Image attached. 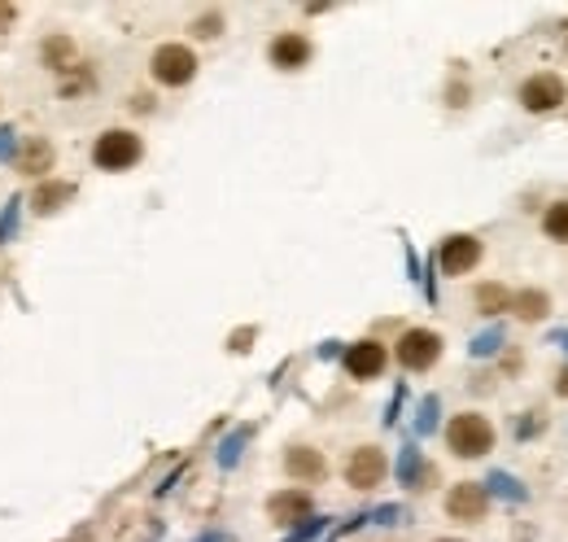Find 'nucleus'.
I'll return each mask as SVG.
<instances>
[{"instance_id":"obj_6","label":"nucleus","mask_w":568,"mask_h":542,"mask_svg":"<svg viewBox=\"0 0 568 542\" xmlns=\"http://www.w3.org/2000/svg\"><path fill=\"white\" fill-rule=\"evenodd\" d=\"M486 508H490V491L477 486V482H459V486L446 495V512H451L455 521H481Z\"/></svg>"},{"instance_id":"obj_8","label":"nucleus","mask_w":568,"mask_h":542,"mask_svg":"<svg viewBox=\"0 0 568 542\" xmlns=\"http://www.w3.org/2000/svg\"><path fill=\"white\" fill-rule=\"evenodd\" d=\"M565 101V79L560 74H534L525 88H521V105L543 114V109H556Z\"/></svg>"},{"instance_id":"obj_2","label":"nucleus","mask_w":568,"mask_h":542,"mask_svg":"<svg viewBox=\"0 0 568 542\" xmlns=\"http://www.w3.org/2000/svg\"><path fill=\"white\" fill-rule=\"evenodd\" d=\"M140 136L136 131H123V127H114V131H105L101 140H96V149H92V162L101 166V171H127V166H136L140 162Z\"/></svg>"},{"instance_id":"obj_3","label":"nucleus","mask_w":568,"mask_h":542,"mask_svg":"<svg viewBox=\"0 0 568 542\" xmlns=\"http://www.w3.org/2000/svg\"><path fill=\"white\" fill-rule=\"evenodd\" d=\"M154 79L158 83H167V88H180V83H189L193 74H197V57H193V48H184V44H162L158 53H154Z\"/></svg>"},{"instance_id":"obj_5","label":"nucleus","mask_w":568,"mask_h":542,"mask_svg":"<svg viewBox=\"0 0 568 542\" xmlns=\"http://www.w3.org/2000/svg\"><path fill=\"white\" fill-rule=\"evenodd\" d=\"M438 263H442L446 276H464V272H473L481 263V241L477 237H446Z\"/></svg>"},{"instance_id":"obj_15","label":"nucleus","mask_w":568,"mask_h":542,"mask_svg":"<svg viewBox=\"0 0 568 542\" xmlns=\"http://www.w3.org/2000/svg\"><path fill=\"white\" fill-rule=\"evenodd\" d=\"M477 307H481L486 315H499V311L512 307V293H508L503 285H481V289H477Z\"/></svg>"},{"instance_id":"obj_22","label":"nucleus","mask_w":568,"mask_h":542,"mask_svg":"<svg viewBox=\"0 0 568 542\" xmlns=\"http://www.w3.org/2000/svg\"><path fill=\"white\" fill-rule=\"evenodd\" d=\"M433 416H438V399H424V412H420V434L433 429Z\"/></svg>"},{"instance_id":"obj_11","label":"nucleus","mask_w":568,"mask_h":542,"mask_svg":"<svg viewBox=\"0 0 568 542\" xmlns=\"http://www.w3.org/2000/svg\"><path fill=\"white\" fill-rule=\"evenodd\" d=\"M306 57H310V39L306 35H281L276 44H272V61L281 66V70H297V66H306Z\"/></svg>"},{"instance_id":"obj_25","label":"nucleus","mask_w":568,"mask_h":542,"mask_svg":"<svg viewBox=\"0 0 568 542\" xmlns=\"http://www.w3.org/2000/svg\"><path fill=\"white\" fill-rule=\"evenodd\" d=\"M556 394H560V399H568V368L560 372V377H556Z\"/></svg>"},{"instance_id":"obj_1","label":"nucleus","mask_w":568,"mask_h":542,"mask_svg":"<svg viewBox=\"0 0 568 542\" xmlns=\"http://www.w3.org/2000/svg\"><path fill=\"white\" fill-rule=\"evenodd\" d=\"M446 442H451V451H455L459 460H481L486 451H495V429H490V420H486V416L464 412V416H455V420H451Z\"/></svg>"},{"instance_id":"obj_7","label":"nucleus","mask_w":568,"mask_h":542,"mask_svg":"<svg viewBox=\"0 0 568 542\" xmlns=\"http://www.w3.org/2000/svg\"><path fill=\"white\" fill-rule=\"evenodd\" d=\"M380 477H385V455L376 447H359L345 464V482L354 491H372V486H380Z\"/></svg>"},{"instance_id":"obj_14","label":"nucleus","mask_w":568,"mask_h":542,"mask_svg":"<svg viewBox=\"0 0 568 542\" xmlns=\"http://www.w3.org/2000/svg\"><path fill=\"white\" fill-rule=\"evenodd\" d=\"M512 311H516L521 320H543V315L552 311V302H547V293L525 289V293H516V298H512Z\"/></svg>"},{"instance_id":"obj_21","label":"nucleus","mask_w":568,"mask_h":542,"mask_svg":"<svg viewBox=\"0 0 568 542\" xmlns=\"http://www.w3.org/2000/svg\"><path fill=\"white\" fill-rule=\"evenodd\" d=\"M197 35H202V39H215V35H219V13L202 18V22H197Z\"/></svg>"},{"instance_id":"obj_10","label":"nucleus","mask_w":568,"mask_h":542,"mask_svg":"<svg viewBox=\"0 0 568 542\" xmlns=\"http://www.w3.org/2000/svg\"><path fill=\"white\" fill-rule=\"evenodd\" d=\"M284 469H288V477H297V482H319V477H323V455L310 451V447H293V451L284 455Z\"/></svg>"},{"instance_id":"obj_13","label":"nucleus","mask_w":568,"mask_h":542,"mask_svg":"<svg viewBox=\"0 0 568 542\" xmlns=\"http://www.w3.org/2000/svg\"><path fill=\"white\" fill-rule=\"evenodd\" d=\"M18 171H31V175H39V171H53V149H48V140L31 136V140H26V149L18 153Z\"/></svg>"},{"instance_id":"obj_24","label":"nucleus","mask_w":568,"mask_h":542,"mask_svg":"<svg viewBox=\"0 0 568 542\" xmlns=\"http://www.w3.org/2000/svg\"><path fill=\"white\" fill-rule=\"evenodd\" d=\"M13 18H18V9H13V4H0V31H4Z\"/></svg>"},{"instance_id":"obj_16","label":"nucleus","mask_w":568,"mask_h":542,"mask_svg":"<svg viewBox=\"0 0 568 542\" xmlns=\"http://www.w3.org/2000/svg\"><path fill=\"white\" fill-rule=\"evenodd\" d=\"M66 197H70V184H39V193H35V210H39V215H53Z\"/></svg>"},{"instance_id":"obj_20","label":"nucleus","mask_w":568,"mask_h":542,"mask_svg":"<svg viewBox=\"0 0 568 542\" xmlns=\"http://www.w3.org/2000/svg\"><path fill=\"white\" fill-rule=\"evenodd\" d=\"M499 342H503V333H499V328H490L486 337H477V342H473V355H495V350H499Z\"/></svg>"},{"instance_id":"obj_9","label":"nucleus","mask_w":568,"mask_h":542,"mask_svg":"<svg viewBox=\"0 0 568 542\" xmlns=\"http://www.w3.org/2000/svg\"><path fill=\"white\" fill-rule=\"evenodd\" d=\"M345 372L367 381V377H380L385 372V346L380 342H359L345 350Z\"/></svg>"},{"instance_id":"obj_27","label":"nucleus","mask_w":568,"mask_h":542,"mask_svg":"<svg viewBox=\"0 0 568 542\" xmlns=\"http://www.w3.org/2000/svg\"><path fill=\"white\" fill-rule=\"evenodd\" d=\"M438 542H459V539H438Z\"/></svg>"},{"instance_id":"obj_18","label":"nucleus","mask_w":568,"mask_h":542,"mask_svg":"<svg viewBox=\"0 0 568 542\" xmlns=\"http://www.w3.org/2000/svg\"><path fill=\"white\" fill-rule=\"evenodd\" d=\"M398 477H402V486H416V482L424 477V464H420V451H416V447H407V451H402Z\"/></svg>"},{"instance_id":"obj_17","label":"nucleus","mask_w":568,"mask_h":542,"mask_svg":"<svg viewBox=\"0 0 568 542\" xmlns=\"http://www.w3.org/2000/svg\"><path fill=\"white\" fill-rule=\"evenodd\" d=\"M543 228H547V237H556V241H568V201H556V206L547 210Z\"/></svg>"},{"instance_id":"obj_26","label":"nucleus","mask_w":568,"mask_h":542,"mask_svg":"<svg viewBox=\"0 0 568 542\" xmlns=\"http://www.w3.org/2000/svg\"><path fill=\"white\" fill-rule=\"evenodd\" d=\"M560 342H565V346H568V333H560Z\"/></svg>"},{"instance_id":"obj_12","label":"nucleus","mask_w":568,"mask_h":542,"mask_svg":"<svg viewBox=\"0 0 568 542\" xmlns=\"http://www.w3.org/2000/svg\"><path fill=\"white\" fill-rule=\"evenodd\" d=\"M268 512H272V521L293 526L297 517H306V512H310V495H302V491H284V495H276V499L268 504Z\"/></svg>"},{"instance_id":"obj_4","label":"nucleus","mask_w":568,"mask_h":542,"mask_svg":"<svg viewBox=\"0 0 568 542\" xmlns=\"http://www.w3.org/2000/svg\"><path fill=\"white\" fill-rule=\"evenodd\" d=\"M438 355H442V337L429 333V328H411V333H402V342H398V364H402L407 372L433 368Z\"/></svg>"},{"instance_id":"obj_23","label":"nucleus","mask_w":568,"mask_h":542,"mask_svg":"<svg viewBox=\"0 0 568 542\" xmlns=\"http://www.w3.org/2000/svg\"><path fill=\"white\" fill-rule=\"evenodd\" d=\"M319 530H323V521H310V526H302V530H297V534H293V539H288V542H306V539H315Z\"/></svg>"},{"instance_id":"obj_19","label":"nucleus","mask_w":568,"mask_h":542,"mask_svg":"<svg viewBox=\"0 0 568 542\" xmlns=\"http://www.w3.org/2000/svg\"><path fill=\"white\" fill-rule=\"evenodd\" d=\"M490 486H495V495H503V499H525V491H521L508 473H495V477H490Z\"/></svg>"}]
</instances>
